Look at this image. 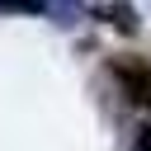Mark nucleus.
Wrapping results in <instances>:
<instances>
[{
  "label": "nucleus",
  "mask_w": 151,
  "mask_h": 151,
  "mask_svg": "<svg viewBox=\"0 0 151 151\" xmlns=\"http://www.w3.org/2000/svg\"><path fill=\"white\" fill-rule=\"evenodd\" d=\"M113 76L123 80V94L132 104H151V61L142 57H118L113 61Z\"/></svg>",
  "instance_id": "nucleus-1"
},
{
  "label": "nucleus",
  "mask_w": 151,
  "mask_h": 151,
  "mask_svg": "<svg viewBox=\"0 0 151 151\" xmlns=\"http://www.w3.org/2000/svg\"><path fill=\"white\" fill-rule=\"evenodd\" d=\"M94 14H104V19L118 24L123 33H137V9H132V5H94Z\"/></svg>",
  "instance_id": "nucleus-2"
},
{
  "label": "nucleus",
  "mask_w": 151,
  "mask_h": 151,
  "mask_svg": "<svg viewBox=\"0 0 151 151\" xmlns=\"http://www.w3.org/2000/svg\"><path fill=\"white\" fill-rule=\"evenodd\" d=\"M42 14H52V24H61V28H71V24H80V5H52V0H42Z\"/></svg>",
  "instance_id": "nucleus-3"
},
{
  "label": "nucleus",
  "mask_w": 151,
  "mask_h": 151,
  "mask_svg": "<svg viewBox=\"0 0 151 151\" xmlns=\"http://www.w3.org/2000/svg\"><path fill=\"white\" fill-rule=\"evenodd\" d=\"M132 151H151V127H142V132H137V142H132Z\"/></svg>",
  "instance_id": "nucleus-4"
}]
</instances>
